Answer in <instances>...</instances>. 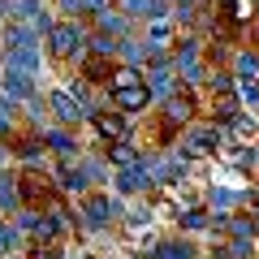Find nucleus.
<instances>
[{"mask_svg":"<svg viewBox=\"0 0 259 259\" xmlns=\"http://www.w3.org/2000/svg\"><path fill=\"white\" fill-rule=\"evenodd\" d=\"M221 13L233 22V26H250V22H255V13H259V0H229Z\"/></svg>","mask_w":259,"mask_h":259,"instance_id":"18","label":"nucleus"},{"mask_svg":"<svg viewBox=\"0 0 259 259\" xmlns=\"http://www.w3.org/2000/svg\"><path fill=\"white\" fill-rule=\"evenodd\" d=\"M112 5H117V0H78V18H82V22H91L95 13L112 9Z\"/></svg>","mask_w":259,"mask_h":259,"instance_id":"22","label":"nucleus"},{"mask_svg":"<svg viewBox=\"0 0 259 259\" xmlns=\"http://www.w3.org/2000/svg\"><path fill=\"white\" fill-rule=\"evenodd\" d=\"M87 35H91V26H87L82 18H56L52 26L44 30V52L52 56V61H61V65H74L78 56L87 52Z\"/></svg>","mask_w":259,"mask_h":259,"instance_id":"1","label":"nucleus"},{"mask_svg":"<svg viewBox=\"0 0 259 259\" xmlns=\"http://www.w3.org/2000/svg\"><path fill=\"white\" fill-rule=\"evenodd\" d=\"M44 147H52L56 160L82 156V147H78V139H74V130H69V125H44Z\"/></svg>","mask_w":259,"mask_h":259,"instance_id":"15","label":"nucleus"},{"mask_svg":"<svg viewBox=\"0 0 259 259\" xmlns=\"http://www.w3.org/2000/svg\"><path fill=\"white\" fill-rule=\"evenodd\" d=\"M87 26H91V30H100V35H108V39H125V35H134V30H139V22H134L130 13H121L117 5H112V9L95 13V18L87 22Z\"/></svg>","mask_w":259,"mask_h":259,"instance_id":"12","label":"nucleus"},{"mask_svg":"<svg viewBox=\"0 0 259 259\" xmlns=\"http://www.w3.org/2000/svg\"><path fill=\"white\" fill-rule=\"evenodd\" d=\"M30 259H65V250L56 242H30Z\"/></svg>","mask_w":259,"mask_h":259,"instance_id":"23","label":"nucleus"},{"mask_svg":"<svg viewBox=\"0 0 259 259\" xmlns=\"http://www.w3.org/2000/svg\"><path fill=\"white\" fill-rule=\"evenodd\" d=\"M221 259H255V238H229Z\"/></svg>","mask_w":259,"mask_h":259,"instance_id":"19","label":"nucleus"},{"mask_svg":"<svg viewBox=\"0 0 259 259\" xmlns=\"http://www.w3.org/2000/svg\"><path fill=\"white\" fill-rule=\"evenodd\" d=\"M221 143H225V125H216V121H207V117H194V121H186V125H182V134H177L173 147L182 151L186 160L199 164V160H216Z\"/></svg>","mask_w":259,"mask_h":259,"instance_id":"2","label":"nucleus"},{"mask_svg":"<svg viewBox=\"0 0 259 259\" xmlns=\"http://www.w3.org/2000/svg\"><path fill=\"white\" fill-rule=\"evenodd\" d=\"M35 78L39 74H26V69H18V65H5V61H0V95H9V100H18V104L35 100V95H39Z\"/></svg>","mask_w":259,"mask_h":259,"instance_id":"7","label":"nucleus"},{"mask_svg":"<svg viewBox=\"0 0 259 259\" xmlns=\"http://www.w3.org/2000/svg\"><path fill=\"white\" fill-rule=\"evenodd\" d=\"M156 259H194V246L190 242H160V250H156Z\"/></svg>","mask_w":259,"mask_h":259,"instance_id":"20","label":"nucleus"},{"mask_svg":"<svg viewBox=\"0 0 259 259\" xmlns=\"http://www.w3.org/2000/svg\"><path fill=\"white\" fill-rule=\"evenodd\" d=\"M18 225H13L9 221V216H5V212H0V259H5V255H9V246H13V242H18Z\"/></svg>","mask_w":259,"mask_h":259,"instance_id":"21","label":"nucleus"},{"mask_svg":"<svg viewBox=\"0 0 259 259\" xmlns=\"http://www.w3.org/2000/svg\"><path fill=\"white\" fill-rule=\"evenodd\" d=\"M121 212H125V207H121V199H112L108 190H87V194H78V216H87V225H91V229L112 225Z\"/></svg>","mask_w":259,"mask_h":259,"instance_id":"5","label":"nucleus"},{"mask_svg":"<svg viewBox=\"0 0 259 259\" xmlns=\"http://www.w3.org/2000/svg\"><path fill=\"white\" fill-rule=\"evenodd\" d=\"M78 78H82V82H91V87H108L112 82V69H117V56H104V52H82L78 56Z\"/></svg>","mask_w":259,"mask_h":259,"instance_id":"10","label":"nucleus"},{"mask_svg":"<svg viewBox=\"0 0 259 259\" xmlns=\"http://www.w3.org/2000/svg\"><path fill=\"white\" fill-rule=\"evenodd\" d=\"M238 112H242V100H238V91H216V95H203V104H199V117L216 121V125L233 121Z\"/></svg>","mask_w":259,"mask_h":259,"instance_id":"11","label":"nucleus"},{"mask_svg":"<svg viewBox=\"0 0 259 259\" xmlns=\"http://www.w3.org/2000/svg\"><path fill=\"white\" fill-rule=\"evenodd\" d=\"M0 212H5V216H18V212H22L18 173H9V168H0Z\"/></svg>","mask_w":259,"mask_h":259,"instance_id":"17","label":"nucleus"},{"mask_svg":"<svg viewBox=\"0 0 259 259\" xmlns=\"http://www.w3.org/2000/svg\"><path fill=\"white\" fill-rule=\"evenodd\" d=\"M18 194H22V207H56L61 203V190H56V177H52V168H39V164H26L18 173Z\"/></svg>","mask_w":259,"mask_h":259,"instance_id":"3","label":"nucleus"},{"mask_svg":"<svg viewBox=\"0 0 259 259\" xmlns=\"http://www.w3.org/2000/svg\"><path fill=\"white\" fill-rule=\"evenodd\" d=\"M48 117H52V125L78 130V125H87V117H91V112H87L69 91H48Z\"/></svg>","mask_w":259,"mask_h":259,"instance_id":"8","label":"nucleus"},{"mask_svg":"<svg viewBox=\"0 0 259 259\" xmlns=\"http://www.w3.org/2000/svg\"><path fill=\"white\" fill-rule=\"evenodd\" d=\"M112 190L125 194V199H139V194L151 190V182H147V173H143V164H134V168H112Z\"/></svg>","mask_w":259,"mask_h":259,"instance_id":"14","label":"nucleus"},{"mask_svg":"<svg viewBox=\"0 0 259 259\" xmlns=\"http://www.w3.org/2000/svg\"><path fill=\"white\" fill-rule=\"evenodd\" d=\"M104 100H108L117 112H125V117H143V112L151 108L147 82H139V87H104Z\"/></svg>","mask_w":259,"mask_h":259,"instance_id":"6","label":"nucleus"},{"mask_svg":"<svg viewBox=\"0 0 259 259\" xmlns=\"http://www.w3.org/2000/svg\"><path fill=\"white\" fill-rule=\"evenodd\" d=\"M87 125L95 130V147H100V151L108 147V143H117V139H130V134H134V117L117 112L112 104H100V108H91Z\"/></svg>","mask_w":259,"mask_h":259,"instance_id":"4","label":"nucleus"},{"mask_svg":"<svg viewBox=\"0 0 259 259\" xmlns=\"http://www.w3.org/2000/svg\"><path fill=\"white\" fill-rule=\"evenodd\" d=\"M104 160H108L112 168H134V164H143V147L134 143V134H130V139L108 143V147H104Z\"/></svg>","mask_w":259,"mask_h":259,"instance_id":"16","label":"nucleus"},{"mask_svg":"<svg viewBox=\"0 0 259 259\" xmlns=\"http://www.w3.org/2000/svg\"><path fill=\"white\" fill-rule=\"evenodd\" d=\"M139 35L147 39V48H156V52H173L177 39H182V26H177L173 18H147V22H139Z\"/></svg>","mask_w":259,"mask_h":259,"instance_id":"9","label":"nucleus"},{"mask_svg":"<svg viewBox=\"0 0 259 259\" xmlns=\"http://www.w3.org/2000/svg\"><path fill=\"white\" fill-rule=\"evenodd\" d=\"M9 151L22 160V164H39V156H44V130H13L9 134Z\"/></svg>","mask_w":259,"mask_h":259,"instance_id":"13","label":"nucleus"}]
</instances>
